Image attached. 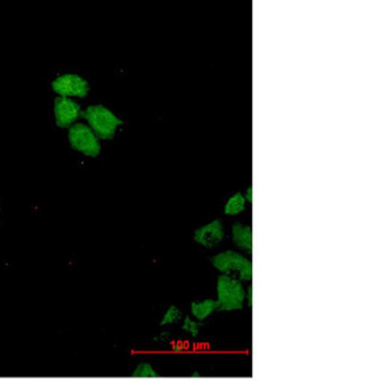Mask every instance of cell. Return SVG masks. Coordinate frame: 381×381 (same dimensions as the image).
I'll return each mask as SVG.
<instances>
[{
  "instance_id": "6da1fadb",
  "label": "cell",
  "mask_w": 381,
  "mask_h": 381,
  "mask_svg": "<svg viewBox=\"0 0 381 381\" xmlns=\"http://www.w3.org/2000/svg\"><path fill=\"white\" fill-rule=\"evenodd\" d=\"M82 121L92 128L102 142L115 139L117 131L124 124L119 115L102 103H92L83 108Z\"/></svg>"
},
{
  "instance_id": "7a4b0ae2",
  "label": "cell",
  "mask_w": 381,
  "mask_h": 381,
  "mask_svg": "<svg viewBox=\"0 0 381 381\" xmlns=\"http://www.w3.org/2000/svg\"><path fill=\"white\" fill-rule=\"evenodd\" d=\"M210 263L220 275L232 276L244 284L252 281V261L249 256L237 250H224L211 256Z\"/></svg>"
},
{
  "instance_id": "3957f363",
  "label": "cell",
  "mask_w": 381,
  "mask_h": 381,
  "mask_svg": "<svg viewBox=\"0 0 381 381\" xmlns=\"http://www.w3.org/2000/svg\"><path fill=\"white\" fill-rule=\"evenodd\" d=\"M218 311L236 312L245 308V284L232 276L220 275L216 281Z\"/></svg>"
},
{
  "instance_id": "277c9868",
  "label": "cell",
  "mask_w": 381,
  "mask_h": 381,
  "mask_svg": "<svg viewBox=\"0 0 381 381\" xmlns=\"http://www.w3.org/2000/svg\"><path fill=\"white\" fill-rule=\"evenodd\" d=\"M67 141L70 149L87 158H97L102 153V141L83 121L67 130Z\"/></svg>"
},
{
  "instance_id": "5b68a950",
  "label": "cell",
  "mask_w": 381,
  "mask_h": 381,
  "mask_svg": "<svg viewBox=\"0 0 381 381\" xmlns=\"http://www.w3.org/2000/svg\"><path fill=\"white\" fill-rule=\"evenodd\" d=\"M50 89L56 96L79 101L88 97L90 94V83L81 74L67 72L54 77L50 82Z\"/></svg>"
},
{
  "instance_id": "8992f818",
  "label": "cell",
  "mask_w": 381,
  "mask_h": 381,
  "mask_svg": "<svg viewBox=\"0 0 381 381\" xmlns=\"http://www.w3.org/2000/svg\"><path fill=\"white\" fill-rule=\"evenodd\" d=\"M83 108L77 100L55 96L53 100V117L55 126L68 130L74 124L82 121Z\"/></svg>"
},
{
  "instance_id": "52a82bcc",
  "label": "cell",
  "mask_w": 381,
  "mask_h": 381,
  "mask_svg": "<svg viewBox=\"0 0 381 381\" xmlns=\"http://www.w3.org/2000/svg\"><path fill=\"white\" fill-rule=\"evenodd\" d=\"M193 239L196 244L205 249L220 247L225 239V229L223 222L218 218L195 229Z\"/></svg>"
},
{
  "instance_id": "ba28073f",
  "label": "cell",
  "mask_w": 381,
  "mask_h": 381,
  "mask_svg": "<svg viewBox=\"0 0 381 381\" xmlns=\"http://www.w3.org/2000/svg\"><path fill=\"white\" fill-rule=\"evenodd\" d=\"M231 242L236 248L244 252L245 255H252V227L243 222H234L231 225Z\"/></svg>"
},
{
  "instance_id": "9c48e42d",
  "label": "cell",
  "mask_w": 381,
  "mask_h": 381,
  "mask_svg": "<svg viewBox=\"0 0 381 381\" xmlns=\"http://www.w3.org/2000/svg\"><path fill=\"white\" fill-rule=\"evenodd\" d=\"M217 311L218 305L214 298H205L202 301H193L190 303V317L197 322H205Z\"/></svg>"
},
{
  "instance_id": "30bf717a",
  "label": "cell",
  "mask_w": 381,
  "mask_h": 381,
  "mask_svg": "<svg viewBox=\"0 0 381 381\" xmlns=\"http://www.w3.org/2000/svg\"><path fill=\"white\" fill-rule=\"evenodd\" d=\"M247 207L248 202L245 201L244 195L238 191V193L232 194L231 196L228 198L224 204L223 212L224 215L230 216V217H235V216L243 214V212L247 210Z\"/></svg>"
},
{
  "instance_id": "8fae6325",
  "label": "cell",
  "mask_w": 381,
  "mask_h": 381,
  "mask_svg": "<svg viewBox=\"0 0 381 381\" xmlns=\"http://www.w3.org/2000/svg\"><path fill=\"white\" fill-rule=\"evenodd\" d=\"M183 319V312L182 310L176 305H170L169 308L166 310V312L163 313L162 318L160 320V326L164 328L168 325H175L182 322Z\"/></svg>"
},
{
  "instance_id": "7c38bea8",
  "label": "cell",
  "mask_w": 381,
  "mask_h": 381,
  "mask_svg": "<svg viewBox=\"0 0 381 381\" xmlns=\"http://www.w3.org/2000/svg\"><path fill=\"white\" fill-rule=\"evenodd\" d=\"M202 328H203V323L197 322V320L191 318L190 316L183 317V319H182V331L190 336L191 338H197L200 336Z\"/></svg>"
},
{
  "instance_id": "4fadbf2b",
  "label": "cell",
  "mask_w": 381,
  "mask_h": 381,
  "mask_svg": "<svg viewBox=\"0 0 381 381\" xmlns=\"http://www.w3.org/2000/svg\"><path fill=\"white\" fill-rule=\"evenodd\" d=\"M134 378H157L158 373L149 363H140L131 373Z\"/></svg>"
},
{
  "instance_id": "5bb4252c",
  "label": "cell",
  "mask_w": 381,
  "mask_h": 381,
  "mask_svg": "<svg viewBox=\"0 0 381 381\" xmlns=\"http://www.w3.org/2000/svg\"><path fill=\"white\" fill-rule=\"evenodd\" d=\"M245 306L248 309L252 308V285L251 283L245 286Z\"/></svg>"
},
{
  "instance_id": "9a60e30c",
  "label": "cell",
  "mask_w": 381,
  "mask_h": 381,
  "mask_svg": "<svg viewBox=\"0 0 381 381\" xmlns=\"http://www.w3.org/2000/svg\"><path fill=\"white\" fill-rule=\"evenodd\" d=\"M170 339V332L168 331H162L160 335H157L154 338V342L157 343H167Z\"/></svg>"
},
{
  "instance_id": "2e32d148",
  "label": "cell",
  "mask_w": 381,
  "mask_h": 381,
  "mask_svg": "<svg viewBox=\"0 0 381 381\" xmlns=\"http://www.w3.org/2000/svg\"><path fill=\"white\" fill-rule=\"evenodd\" d=\"M243 195H244V198L245 201L248 202V204H251L252 203V185H249V187L245 189V191L243 193Z\"/></svg>"
},
{
  "instance_id": "e0dca14e",
  "label": "cell",
  "mask_w": 381,
  "mask_h": 381,
  "mask_svg": "<svg viewBox=\"0 0 381 381\" xmlns=\"http://www.w3.org/2000/svg\"><path fill=\"white\" fill-rule=\"evenodd\" d=\"M173 350L175 351V352H181V351L184 350V344L181 342H176L173 345Z\"/></svg>"
},
{
  "instance_id": "ac0fdd59",
  "label": "cell",
  "mask_w": 381,
  "mask_h": 381,
  "mask_svg": "<svg viewBox=\"0 0 381 381\" xmlns=\"http://www.w3.org/2000/svg\"><path fill=\"white\" fill-rule=\"evenodd\" d=\"M191 377H201V374L198 372H194L193 374H191Z\"/></svg>"
},
{
  "instance_id": "d6986e66",
  "label": "cell",
  "mask_w": 381,
  "mask_h": 381,
  "mask_svg": "<svg viewBox=\"0 0 381 381\" xmlns=\"http://www.w3.org/2000/svg\"><path fill=\"white\" fill-rule=\"evenodd\" d=\"M0 211H1V207H0Z\"/></svg>"
},
{
  "instance_id": "ffe728a7",
  "label": "cell",
  "mask_w": 381,
  "mask_h": 381,
  "mask_svg": "<svg viewBox=\"0 0 381 381\" xmlns=\"http://www.w3.org/2000/svg\"><path fill=\"white\" fill-rule=\"evenodd\" d=\"M0 224H1V223H0Z\"/></svg>"
}]
</instances>
